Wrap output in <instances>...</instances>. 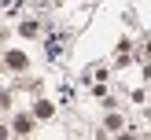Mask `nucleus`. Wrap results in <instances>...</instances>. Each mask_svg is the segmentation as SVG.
I'll return each mask as SVG.
<instances>
[{"label": "nucleus", "mask_w": 151, "mask_h": 140, "mask_svg": "<svg viewBox=\"0 0 151 140\" xmlns=\"http://www.w3.org/2000/svg\"><path fill=\"white\" fill-rule=\"evenodd\" d=\"M15 129H19V133H29V129H33V118H29V114H19V118H15Z\"/></svg>", "instance_id": "1"}]
</instances>
